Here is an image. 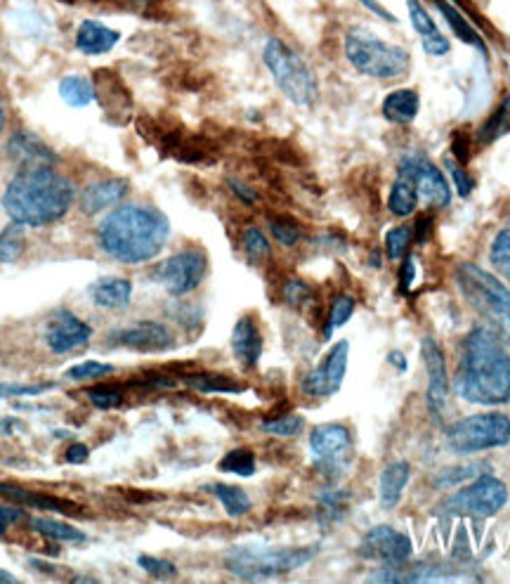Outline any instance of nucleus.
I'll return each instance as SVG.
<instances>
[{
  "label": "nucleus",
  "mask_w": 510,
  "mask_h": 584,
  "mask_svg": "<svg viewBox=\"0 0 510 584\" xmlns=\"http://www.w3.org/2000/svg\"><path fill=\"white\" fill-rule=\"evenodd\" d=\"M270 232L281 246H296L300 242V227L289 218H272Z\"/></svg>",
  "instance_id": "79ce46f5"
},
{
  "label": "nucleus",
  "mask_w": 510,
  "mask_h": 584,
  "mask_svg": "<svg viewBox=\"0 0 510 584\" xmlns=\"http://www.w3.org/2000/svg\"><path fill=\"white\" fill-rule=\"evenodd\" d=\"M411 237H414V230L409 225L392 227V230L385 235V253H388L390 261H402L409 253Z\"/></svg>",
  "instance_id": "c9c22d12"
},
{
  "label": "nucleus",
  "mask_w": 510,
  "mask_h": 584,
  "mask_svg": "<svg viewBox=\"0 0 510 584\" xmlns=\"http://www.w3.org/2000/svg\"><path fill=\"white\" fill-rule=\"evenodd\" d=\"M60 97L67 107L83 109L97 100V88L88 76L71 74L60 81Z\"/></svg>",
  "instance_id": "bb28decb"
},
{
  "label": "nucleus",
  "mask_w": 510,
  "mask_h": 584,
  "mask_svg": "<svg viewBox=\"0 0 510 584\" xmlns=\"http://www.w3.org/2000/svg\"><path fill=\"white\" fill-rule=\"evenodd\" d=\"M170 237V220L154 206H119L97 227V242L114 261L137 265L159 256Z\"/></svg>",
  "instance_id": "f03ea898"
},
{
  "label": "nucleus",
  "mask_w": 510,
  "mask_h": 584,
  "mask_svg": "<svg viewBox=\"0 0 510 584\" xmlns=\"http://www.w3.org/2000/svg\"><path fill=\"white\" fill-rule=\"evenodd\" d=\"M90 296H93L95 306L107 310H121L130 303L133 284L123 277H102L90 287Z\"/></svg>",
  "instance_id": "4be33fe9"
},
{
  "label": "nucleus",
  "mask_w": 510,
  "mask_h": 584,
  "mask_svg": "<svg viewBox=\"0 0 510 584\" xmlns=\"http://www.w3.org/2000/svg\"><path fill=\"white\" fill-rule=\"evenodd\" d=\"M319 554V547H289V549H260L237 547L227 554V568L234 575L255 580V577H272L307 566Z\"/></svg>",
  "instance_id": "0eeeda50"
},
{
  "label": "nucleus",
  "mask_w": 510,
  "mask_h": 584,
  "mask_svg": "<svg viewBox=\"0 0 510 584\" xmlns=\"http://www.w3.org/2000/svg\"><path fill=\"white\" fill-rule=\"evenodd\" d=\"M407 10H409L411 27H414L418 38H421L425 53H428L430 57L449 55V50H451L449 38H444L442 31L437 29L433 15H430L428 8H425L421 0H407Z\"/></svg>",
  "instance_id": "a211bd4d"
},
{
  "label": "nucleus",
  "mask_w": 510,
  "mask_h": 584,
  "mask_svg": "<svg viewBox=\"0 0 510 584\" xmlns=\"http://www.w3.org/2000/svg\"><path fill=\"white\" fill-rule=\"evenodd\" d=\"M411 476V466L407 462H390L381 473V480H378V499L385 509H395L400 504L402 492L407 488Z\"/></svg>",
  "instance_id": "393cba45"
},
{
  "label": "nucleus",
  "mask_w": 510,
  "mask_h": 584,
  "mask_svg": "<svg viewBox=\"0 0 510 584\" xmlns=\"http://www.w3.org/2000/svg\"><path fill=\"white\" fill-rule=\"evenodd\" d=\"M482 469H487V466L485 464H466V466H454V469H444L442 473H437L435 485L437 488H454V485L463 483V480L482 476V473H477Z\"/></svg>",
  "instance_id": "58836bf2"
},
{
  "label": "nucleus",
  "mask_w": 510,
  "mask_h": 584,
  "mask_svg": "<svg viewBox=\"0 0 510 584\" xmlns=\"http://www.w3.org/2000/svg\"><path fill=\"white\" fill-rule=\"evenodd\" d=\"M411 554H414V547H411L409 537L390 525L371 528L359 544V556L385 563V566H402L404 561H409Z\"/></svg>",
  "instance_id": "ddd939ff"
},
{
  "label": "nucleus",
  "mask_w": 510,
  "mask_h": 584,
  "mask_svg": "<svg viewBox=\"0 0 510 584\" xmlns=\"http://www.w3.org/2000/svg\"><path fill=\"white\" fill-rule=\"evenodd\" d=\"M128 194V180L123 178H104L97 183H90L81 192V211L85 216H97V213L114 209L119 201Z\"/></svg>",
  "instance_id": "aec40b11"
},
{
  "label": "nucleus",
  "mask_w": 510,
  "mask_h": 584,
  "mask_svg": "<svg viewBox=\"0 0 510 584\" xmlns=\"http://www.w3.org/2000/svg\"><path fill=\"white\" fill-rule=\"evenodd\" d=\"M218 469L225 471V473H234V476H241V478H251L255 473L253 452L246 450V447H239V450L227 452L225 457L220 459Z\"/></svg>",
  "instance_id": "473e14b6"
},
{
  "label": "nucleus",
  "mask_w": 510,
  "mask_h": 584,
  "mask_svg": "<svg viewBox=\"0 0 510 584\" xmlns=\"http://www.w3.org/2000/svg\"><path fill=\"white\" fill-rule=\"evenodd\" d=\"M74 582H97L95 577H74Z\"/></svg>",
  "instance_id": "052dcab7"
},
{
  "label": "nucleus",
  "mask_w": 510,
  "mask_h": 584,
  "mask_svg": "<svg viewBox=\"0 0 510 584\" xmlns=\"http://www.w3.org/2000/svg\"><path fill=\"white\" fill-rule=\"evenodd\" d=\"M402 173L411 175L414 180L418 199H423L425 204H430L433 209H444L451 201V187L444 178V173L435 164H430L428 159L421 157V154H414V157H407L400 166Z\"/></svg>",
  "instance_id": "4468645a"
},
{
  "label": "nucleus",
  "mask_w": 510,
  "mask_h": 584,
  "mask_svg": "<svg viewBox=\"0 0 510 584\" xmlns=\"http://www.w3.org/2000/svg\"><path fill=\"white\" fill-rule=\"evenodd\" d=\"M74 185L50 164L26 166L3 192V209L12 223L45 227L67 216L74 204Z\"/></svg>",
  "instance_id": "f257e3e1"
},
{
  "label": "nucleus",
  "mask_w": 510,
  "mask_h": 584,
  "mask_svg": "<svg viewBox=\"0 0 510 584\" xmlns=\"http://www.w3.org/2000/svg\"><path fill=\"white\" fill-rule=\"evenodd\" d=\"M359 3H362L366 10H371V12H374L376 17L385 19V22H390V24H395V22H397V17L392 15V12H390L388 8H383V5L378 3V0H359Z\"/></svg>",
  "instance_id": "864d4df0"
},
{
  "label": "nucleus",
  "mask_w": 510,
  "mask_h": 584,
  "mask_svg": "<svg viewBox=\"0 0 510 584\" xmlns=\"http://www.w3.org/2000/svg\"><path fill=\"white\" fill-rule=\"evenodd\" d=\"M10 582H17V577L10 575V573H5V570L0 568V584H10Z\"/></svg>",
  "instance_id": "13d9d810"
},
{
  "label": "nucleus",
  "mask_w": 510,
  "mask_h": 584,
  "mask_svg": "<svg viewBox=\"0 0 510 584\" xmlns=\"http://www.w3.org/2000/svg\"><path fill=\"white\" fill-rule=\"evenodd\" d=\"M310 450L317 466L326 473H338L348 464L352 452L350 428L343 424H319L310 436Z\"/></svg>",
  "instance_id": "9b49d317"
},
{
  "label": "nucleus",
  "mask_w": 510,
  "mask_h": 584,
  "mask_svg": "<svg viewBox=\"0 0 510 584\" xmlns=\"http://www.w3.org/2000/svg\"><path fill=\"white\" fill-rule=\"evenodd\" d=\"M76 50L88 57L107 55L116 45L121 43V31L107 27V24L97 22V19H83L76 29Z\"/></svg>",
  "instance_id": "6ab92c4d"
},
{
  "label": "nucleus",
  "mask_w": 510,
  "mask_h": 584,
  "mask_svg": "<svg viewBox=\"0 0 510 584\" xmlns=\"http://www.w3.org/2000/svg\"><path fill=\"white\" fill-rule=\"evenodd\" d=\"M303 426H305V419L300 417V414H284V417L263 421V431L279 438L298 436V433L303 431Z\"/></svg>",
  "instance_id": "4c0bfd02"
},
{
  "label": "nucleus",
  "mask_w": 510,
  "mask_h": 584,
  "mask_svg": "<svg viewBox=\"0 0 510 584\" xmlns=\"http://www.w3.org/2000/svg\"><path fill=\"white\" fill-rule=\"evenodd\" d=\"M208 492H213V495L220 499L222 509H225L232 518L244 516L251 511V497H248L241 488H234V485L225 483H213L208 485Z\"/></svg>",
  "instance_id": "c756f323"
},
{
  "label": "nucleus",
  "mask_w": 510,
  "mask_h": 584,
  "mask_svg": "<svg viewBox=\"0 0 510 584\" xmlns=\"http://www.w3.org/2000/svg\"><path fill=\"white\" fill-rule=\"evenodd\" d=\"M345 57L352 69L369 79H404L411 69V55L407 48L388 43L364 27H352L345 34Z\"/></svg>",
  "instance_id": "20e7f679"
},
{
  "label": "nucleus",
  "mask_w": 510,
  "mask_h": 584,
  "mask_svg": "<svg viewBox=\"0 0 510 584\" xmlns=\"http://www.w3.org/2000/svg\"><path fill=\"white\" fill-rule=\"evenodd\" d=\"M418 109H421V95L411 88H400L392 90L390 95H385L381 114L390 123H397V126H404V123H411L418 116Z\"/></svg>",
  "instance_id": "b1692460"
},
{
  "label": "nucleus",
  "mask_w": 510,
  "mask_h": 584,
  "mask_svg": "<svg viewBox=\"0 0 510 584\" xmlns=\"http://www.w3.org/2000/svg\"><path fill=\"white\" fill-rule=\"evenodd\" d=\"M8 149L12 157L24 161V164H29V166H36V164L52 166L57 161V154L52 152L41 138H36L34 133H26V131H19L12 135V140L8 142Z\"/></svg>",
  "instance_id": "5701e85b"
},
{
  "label": "nucleus",
  "mask_w": 510,
  "mask_h": 584,
  "mask_svg": "<svg viewBox=\"0 0 510 584\" xmlns=\"http://www.w3.org/2000/svg\"><path fill=\"white\" fill-rule=\"evenodd\" d=\"M189 384L204 393H241V386H234L225 376H189Z\"/></svg>",
  "instance_id": "a19ab883"
},
{
  "label": "nucleus",
  "mask_w": 510,
  "mask_h": 584,
  "mask_svg": "<svg viewBox=\"0 0 510 584\" xmlns=\"http://www.w3.org/2000/svg\"><path fill=\"white\" fill-rule=\"evenodd\" d=\"M416 206H418V192H416L414 180H411V175L400 171L397 180L390 187L388 209H390L392 216L407 218L416 211Z\"/></svg>",
  "instance_id": "cd10ccee"
},
{
  "label": "nucleus",
  "mask_w": 510,
  "mask_h": 584,
  "mask_svg": "<svg viewBox=\"0 0 510 584\" xmlns=\"http://www.w3.org/2000/svg\"><path fill=\"white\" fill-rule=\"evenodd\" d=\"M263 62L270 69L274 83L293 105L310 107L319 97V83L315 71L310 69L303 57H300L291 45H286L281 38H267L263 48Z\"/></svg>",
  "instance_id": "423d86ee"
},
{
  "label": "nucleus",
  "mask_w": 510,
  "mask_h": 584,
  "mask_svg": "<svg viewBox=\"0 0 510 584\" xmlns=\"http://www.w3.org/2000/svg\"><path fill=\"white\" fill-rule=\"evenodd\" d=\"M435 5H437V10H440V15L447 19V24L456 34V38H459V41L473 45V48L480 50L482 55H487V48H485V43H482V36L477 34V29L473 27V24H470V19H466V15H463L459 5H451V3H447V0H435Z\"/></svg>",
  "instance_id": "a878e982"
},
{
  "label": "nucleus",
  "mask_w": 510,
  "mask_h": 584,
  "mask_svg": "<svg viewBox=\"0 0 510 584\" xmlns=\"http://www.w3.org/2000/svg\"><path fill=\"white\" fill-rule=\"evenodd\" d=\"M90 336H93V329L83 320H78L74 313H69V310H60L50 320L48 329H45V343L57 355L83 348L90 341Z\"/></svg>",
  "instance_id": "dca6fc26"
},
{
  "label": "nucleus",
  "mask_w": 510,
  "mask_h": 584,
  "mask_svg": "<svg viewBox=\"0 0 510 584\" xmlns=\"http://www.w3.org/2000/svg\"><path fill=\"white\" fill-rule=\"evenodd\" d=\"M284 296L289 298V303H293V306H296V303H303V298L310 296V289H307L303 282H296V279H293V282L286 284Z\"/></svg>",
  "instance_id": "603ef678"
},
{
  "label": "nucleus",
  "mask_w": 510,
  "mask_h": 584,
  "mask_svg": "<svg viewBox=\"0 0 510 584\" xmlns=\"http://www.w3.org/2000/svg\"><path fill=\"white\" fill-rule=\"evenodd\" d=\"M400 270H402V272H400V282H402V287H404V289H409L411 284H414L416 270H418L414 253H407V256L402 258V268H400Z\"/></svg>",
  "instance_id": "8fccbe9b"
},
{
  "label": "nucleus",
  "mask_w": 510,
  "mask_h": 584,
  "mask_svg": "<svg viewBox=\"0 0 510 584\" xmlns=\"http://www.w3.org/2000/svg\"><path fill=\"white\" fill-rule=\"evenodd\" d=\"M88 398L93 405L100 407V410H114V407H119L123 402V393L121 388L116 386H97L90 388Z\"/></svg>",
  "instance_id": "c03bdc74"
},
{
  "label": "nucleus",
  "mask_w": 510,
  "mask_h": 584,
  "mask_svg": "<svg viewBox=\"0 0 510 584\" xmlns=\"http://www.w3.org/2000/svg\"><path fill=\"white\" fill-rule=\"evenodd\" d=\"M456 393L477 405L510 400V355L489 327H477L463 339Z\"/></svg>",
  "instance_id": "7ed1b4c3"
},
{
  "label": "nucleus",
  "mask_w": 510,
  "mask_h": 584,
  "mask_svg": "<svg viewBox=\"0 0 510 584\" xmlns=\"http://www.w3.org/2000/svg\"><path fill=\"white\" fill-rule=\"evenodd\" d=\"M137 563H140V568H145L149 575L154 577H175L178 575V570L170 561H163V558H154V556H140L137 558Z\"/></svg>",
  "instance_id": "49530a36"
},
{
  "label": "nucleus",
  "mask_w": 510,
  "mask_h": 584,
  "mask_svg": "<svg viewBox=\"0 0 510 584\" xmlns=\"http://www.w3.org/2000/svg\"><path fill=\"white\" fill-rule=\"evenodd\" d=\"M230 187H232V192L237 194L241 201H244V204H255V199H258V197H255V192L248 190L246 185H241L239 180H230Z\"/></svg>",
  "instance_id": "6e6d98bb"
},
{
  "label": "nucleus",
  "mask_w": 510,
  "mask_h": 584,
  "mask_svg": "<svg viewBox=\"0 0 510 584\" xmlns=\"http://www.w3.org/2000/svg\"><path fill=\"white\" fill-rule=\"evenodd\" d=\"M461 294L477 315L485 317L496 336L510 339V289L499 277L475 263H461L454 272Z\"/></svg>",
  "instance_id": "39448f33"
},
{
  "label": "nucleus",
  "mask_w": 510,
  "mask_h": 584,
  "mask_svg": "<svg viewBox=\"0 0 510 584\" xmlns=\"http://www.w3.org/2000/svg\"><path fill=\"white\" fill-rule=\"evenodd\" d=\"M3 128H5V112L0 109V133H3Z\"/></svg>",
  "instance_id": "680f3d73"
},
{
  "label": "nucleus",
  "mask_w": 510,
  "mask_h": 584,
  "mask_svg": "<svg viewBox=\"0 0 510 584\" xmlns=\"http://www.w3.org/2000/svg\"><path fill=\"white\" fill-rule=\"evenodd\" d=\"M22 518H24L22 509H12V506H0V535H5V530H8L12 523L22 521Z\"/></svg>",
  "instance_id": "3c124183"
},
{
  "label": "nucleus",
  "mask_w": 510,
  "mask_h": 584,
  "mask_svg": "<svg viewBox=\"0 0 510 584\" xmlns=\"http://www.w3.org/2000/svg\"><path fill=\"white\" fill-rule=\"evenodd\" d=\"M26 249L24 225L10 223L0 232V263H17Z\"/></svg>",
  "instance_id": "2f4dec72"
},
{
  "label": "nucleus",
  "mask_w": 510,
  "mask_h": 584,
  "mask_svg": "<svg viewBox=\"0 0 510 584\" xmlns=\"http://www.w3.org/2000/svg\"><path fill=\"white\" fill-rule=\"evenodd\" d=\"M52 388V384H38V386H29V384H3L0 381V398H26V395H41Z\"/></svg>",
  "instance_id": "de8ad7c7"
},
{
  "label": "nucleus",
  "mask_w": 510,
  "mask_h": 584,
  "mask_svg": "<svg viewBox=\"0 0 510 584\" xmlns=\"http://www.w3.org/2000/svg\"><path fill=\"white\" fill-rule=\"evenodd\" d=\"M489 263L494 265L496 272L510 279V223L499 230L494 237L492 246H489Z\"/></svg>",
  "instance_id": "72a5a7b5"
},
{
  "label": "nucleus",
  "mask_w": 510,
  "mask_h": 584,
  "mask_svg": "<svg viewBox=\"0 0 510 584\" xmlns=\"http://www.w3.org/2000/svg\"><path fill=\"white\" fill-rule=\"evenodd\" d=\"M348 355H350V343L338 341L326 358L305 374L303 379V391L312 398H329L336 395L345 381V372H348Z\"/></svg>",
  "instance_id": "f8f14e48"
},
{
  "label": "nucleus",
  "mask_w": 510,
  "mask_h": 584,
  "mask_svg": "<svg viewBox=\"0 0 510 584\" xmlns=\"http://www.w3.org/2000/svg\"><path fill=\"white\" fill-rule=\"evenodd\" d=\"M0 495L12 499V502L34 506V509H52V511H62V514H71V509H74V504L62 502V499L45 497V495H41V492H29V490L17 488V485H8V483H0Z\"/></svg>",
  "instance_id": "c85d7f7f"
},
{
  "label": "nucleus",
  "mask_w": 510,
  "mask_h": 584,
  "mask_svg": "<svg viewBox=\"0 0 510 584\" xmlns=\"http://www.w3.org/2000/svg\"><path fill=\"white\" fill-rule=\"evenodd\" d=\"M421 355L425 372H428V405L433 414H442L449 400V374L440 343L435 339H423Z\"/></svg>",
  "instance_id": "f3484780"
},
{
  "label": "nucleus",
  "mask_w": 510,
  "mask_h": 584,
  "mask_svg": "<svg viewBox=\"0 0 510 584\" xmlns=\"http://www.w3.org/2000/svg\"><path fill=\"white\" fill-rule=\"evenodd\" d=\"M390 360L395 362V365H400L402 369H407V362H404V355H402V353H400V355H397V353H392V355H390Z\"/></svg>",
  "instance_id": "bf43d9fd"
},
{
  "label": "nucleus",
  "mask_w": 510,
  "mask_h": 584,
  "mask_svg": "<svg viewBox=\"0 0 510 584\" xmlns=\"http://www.w3.org/2000/svg\"><path fill=\"white\" fill-rule=\"evenodd\" d=\"M510 128V100H503V105L496 109V112L489 116V121L480 128V142H494L496 138H501Z\"/></svg>",
  "instance_id": "e433bc0d"
},
{
  "label": "nucleus",
  "mask_w": 510,
  "mask_h": 584,
  "mask_svg": "<svg viewBox=\"0 0 510 584\" xmlns=\"http://www.w3.org/2000/svg\"><path fill=\"white\" fill-rule=\"evenodd\" d=\"M107 339L111 346L142 350V353H161V350L175 346V336L166 324L152 320H142L135 322L133 327L116 329V332H111Z\"/></svg>",
  "instance_id": "2eb2a0df"
},
{
  "label": "nucleus",
  "mask_w": 510,
  "mask_h": 584,
  "mask_svg": "<svg viewBox=\"0 0 510 584\" xmlns=\"http://www.w3.org/2000/svg\"><path fill=\"white\" fill-rule=\"evenodd\" d=\"M241 244H244L246 256L251 258V261H263V258H270V242H267V237L258 230V227H253V225L246 227L244 235H241Z\"/></svg>",
  "instance_id": "ea45409f"
},
{
  "label": "nucleus",
  "mask_w": 510,
  "mask_h": 584,
  "mask_svg": "<svg viewBox=\"0 0 510 584\" xmlns=\"http://www.w3.org/2000/svg\"><path fill=\"white\" fill-rule=\"evenodd\" d=\"M508 502V488L499 478L482 473L473 483L461 488L454 495H449L440 504L442 514L451 516H475V518H489L496 516Z\"/></svg>",
  "instance_id": "1a4fd4ad"
},
{
  "label": "nucleus",
  "mask_w": 510,
  "mask_h": 584,
  "mask_svg": "<svg viewBox=\"0 0 510 584\" xmlns=\"http://www.w3.org/2000/svg\"><path fill=\"white\" fill-rule=\"evenodd\" d=\"M31 528L36 532H41L45 537H52V540L60 542H85V532L74 528V525L62 523V521H52V518H31Z\"/></svg>",
  "instance_id": "7c9ffc66"
},
{
  "label": "nucleus",
  "mask_w": 510,
  "mask_h": 584,
  "mask_svg": "<svg viewBox=\"0 0 510 584\" xmlns=\"http://www.w3.org/2000/svg\"><path fill=\"white\" fill-rule=\"evenodd\" d=\"M444 168H447V171H449L451 180H454L456 192H459L461 197H468V194L475 190V180L470 178L468 171H466V168H463V164H461L459 159L447 157V159H444Z\"/></svg>",
  "instance_id": "37998d69"
},
{
  "label": "nucleus",
  "mask_w": 510,
  "mask_h": 584,
  "mask_svg": "<svg viewBox=\"0 0 510 584\" xmlns=\"http://www.w3.org/2000/svg\"><path fill=\"white\" fill-rule=\"evenodd\" d=\"M208 258L201 249H185L173 253L166 261L159 263L152 272V279L161 284L168 294L187 296L199 287L201 279L206 277Z\"/></svg>",
  "instance_id": "9d476101"
},
{
  "label": "nucleus",
  "mask_w": 510,
  "mask_h": 584,
  "mask_svg": "<svg viewBox=\"0 0 510 584\" xmlns=\"http://www.w3.org/2000/svg\"><path fill=\"white\" fill-rule=\"evenodd\" d=\"M111 372H114V367H111V365H104V362L90 360V362H83V365L71 367L67 372V376H69V379H76V381H85V379H100V376L111 374Z\"/></svg>",
  "instance_id": "a18cd8bd"
},
{
  "label": "nucleus",
  "mask_w": 510,
  "mask_h": 584,
  "mask_svg": "<svg viewBox=\"0 0 510 584\" xmlns=\"http://www.w3.org/2000/svg\"><path fill=\"white\" fill-rule=\"evenodd\" d=\"M17 426V421L15 419H5V421H0V431L5 433V436H10L12 433V428Z\"/></svg>",
  "instance_id": "4d7b16f0"
},
{
  "label": "nucleus",
  "mask_w": 510,
  "mask_h": 584,
  "mask_svg": "<svg viewBox=\"0 0 510 584\" xmlns=\"http://www.w3.org/2000/svg\"><path fill=\"white\" fill-rule=\"evenodd\" d=\"M510 443V419L503 412H482L456 421L447 431V447L454 454H477Z\"/></svg>",
  "instance_id": "6e6552de"
},
{
  "label": "nucleus",
  "mask_w": 510,
  "mask_h": 584,
  "mask_svg": "<svg viewBox=\"0 0 510 584\" xmlns=\"http://www.w3.org/2000/svg\"><path fill=\"white\" fill-rule=\"evenodd\" d=\"M352 313H355V298H352L350 294H338L331 301L329 320H326L324 334L331 336L333 332H336V329L343 327V324H348Z\"/></svg>",
  "instance_id": "f704fd0d"
},
{
  "label": "nucleus",
  "mask_w": 510,
  "mask_h": 584,
  "mask_svg": "<svg viewBox=\"0 0 510 584\" xmlns=\"http://www.w3.org/2000/svg\"><path fill=\"white\" fill-rule=\"evenodd\" d=\"M232 353L244 369H253L263 355V336L251 317H241L232 329Z\"/></svg>",
  "instance_id": "412c9836"
},
{
  "label": "nucleus",
  "mask_w": 510,
  "mask_h": 584,
  "mask_svg": "<svg viewBox=\"0 0 510 584\" xmlns=\"http://www.w3.org/2000/svg\"><path fill=\"white\" fill-rule=\"evenodd\" d=\"M345 502H348V497H345L340 490H326L322 495L324 514L331 518H340L345 514Z\"/></svg>",
  "instance_id": "09e8293b"
},
{
  "label": "nucleus",
  "mask_w": 510,
  "mask_h": 584,
  "mask_svg": "<svg viewBox=\"0 0 510 584\" xmlns=\"http://www.w3.org/2000/svg\"><path fill=\"white\" fill-rule=\"evenodd\" d=\"M88 454H90V450L88 447H85L83 443H74L69 447V452H67V459L71 464H83L85 459H88Z\"/></svg>",
  "instance_id": "5fc2aeb1"
}]
</instances>
